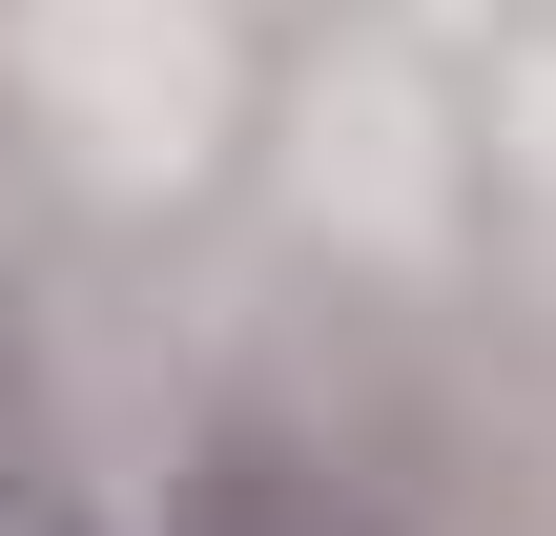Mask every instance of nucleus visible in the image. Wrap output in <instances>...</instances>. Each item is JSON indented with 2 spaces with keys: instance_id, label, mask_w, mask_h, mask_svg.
I'll list each match as a JSON object with an SVG mask.
<instances>
[{
  "instance_id": "2",
  "label": "nucleus",
  "mask_w": 556,
  "mask_h": 536,
  "mask_svg": "<svg viewBox=\"0 0 556 536\" xmlns=\"http://www.w3.org/2000/svg\"><path fill=\"white\" fill-rule=\"evenodd\" d=\"M0 536H103V496L41 454V413H21V331H0Z\"/></svg>"
},
{
  "instance_id": "1",
  "label": "nucleus",
  "mask_w": 556,
  "mask_h": 536,
  "mask_svg": "<svg viewBox=\"0 0 556 536\" xmlns=\"http://www.w3.org/2000/svg\"><path fill=\"white\" fill-rule=\"evenodd\" d=\"M165 536H371L309 454H268V434H206L186 454V496H165Z\"/></svg>"
}]
</instances>
